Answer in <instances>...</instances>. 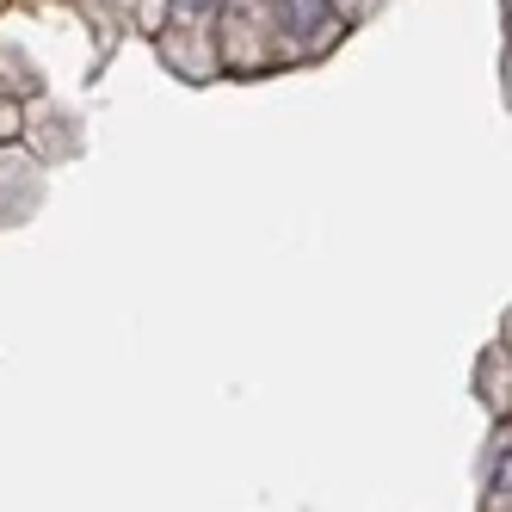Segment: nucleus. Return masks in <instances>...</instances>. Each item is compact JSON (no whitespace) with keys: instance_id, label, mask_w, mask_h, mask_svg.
<instances>
[{"instance_id":"nucleus-1","label":"nucleus","mask_w":512,"mask_h":512,"mask_svg":"<svg viewBox=\"0 0 512 512\" xmlns=\"http://www.w3.org/2000/svg\"><path fill=\"white\" fill-rule=\"evenodd\" d=\"M278 25L290 38H321V31L334 25V7H327V0H278Z\"/></svg>"},{"instance_id":"nucleus-2","label":"nucleus","mask_w":512,"mask_h":512,"mask_svg":"<svg viewBox=\"0 0 512 512\" xmlns=\"http://www.w3.org/2000/svg\"><path fill=\"white\" fill-rule=\"evenodd\" d=\"M223 0H179V13H216Z\"/></svg>"}]
</instances>
